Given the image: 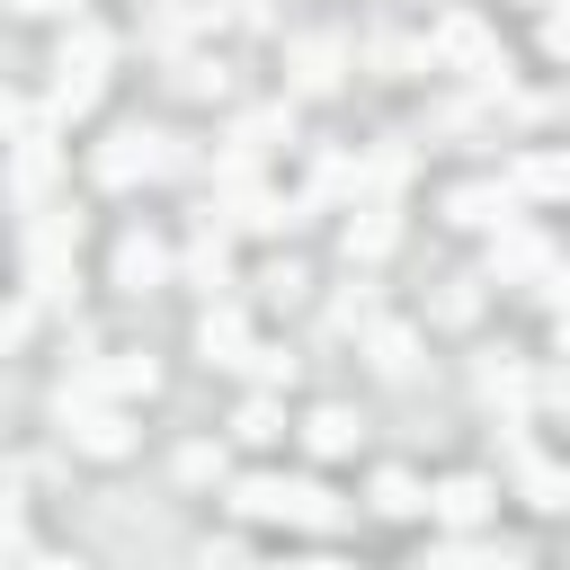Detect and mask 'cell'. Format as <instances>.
Segmentation results:
<instances>
[{"label":"cell","mask_w":570,"mask_h":570,"mask_svg":"<svg viewBox=\"0 0 570 570\" xmlns=\"http://www.w3.org/2000/svg\"><path fill=\"white\" fill-rule=\"evenodd\" d=\"M232 517L249 525H303V534H330L347 517V499L330 481H303V472H240L232 481Z\"/></svg>","instance_id":"6da1fadb"},{"label":"cell","mask_w":570,"mask_h":570,"mask_svg":"<svg viewBox=\"0 0 570 570\" xmlns=\"http://www.w3.org/2000/svg\"><path fill=\"white\" fill-rule=\"evenodd\" d=\"M53 419H62L71 454H89V463H125V454L142 445L125 401H80V392H53Z\"/></svg>","instance_id":"7a4b0ae2"},{"label":"cell","mask_w":570,"mask_h":570,"mask_svg":"<svg viewBox=\"0 0 570 570\" xmlns=\"http://www.w3.org/2000/svg\"><path fill=\"white\" fill-rule=\"evenodd\" d=\"M71 249H80V214L71 205H45L36 223H27V294H62V276H71Z\"/></svg>","instance_id":"3957f363"},{"label":"cell","mask_w":570,"mask_h":570,"mask_svg":"<svg viewBox=\"0 0 570 570\" xmlns=\"http://www.w3.org/2000/svg\"><path fill=\"white\" fill-rule=\"evenodd\" d=\"M89 169H98V187H142V178H160V169H169V142H160L151 125H116V134L98 142V160H89Z\"/></svg>","instance_id":"277c9868"},{"label":"cell","mask_w":570,"mask_h":570,"mask_svg":"<svg viewBox=\"0 0 570 570\" xmlns=\"http://www.w3.org/2000/svg\"><path fill=\"white\" fill-rule=\"evenodd\" d=\"M490 508H499V481H490V472H445V481H428V517H436L454 543H463Z\"/></svg>","instance_id":"5b68a950"},{"label":"cell","mask_w":570,"mask_h":570,"mask_svg":"<svg viewBox=\"0 0 570 570\" xmlns=\"http://www.w3.org/2000/svg\"><path fill=\"white\" fill-rule=\"evenodd\" d=\"M107 276H116V294H160L169 285V240L160 232H125L116 258H107Z\"/></svg>","instance_id":"8992f818"},{"label":"cell","mask_w":570,"mask_h":570,"mask_svg":"<svg viewBox=\"0 0 570 570\" xmlns=\"http://www.w3.org/2000/svg\"><path fill=\"white\" fill-rule=\"evenodd\" d=\"M356 436H365V419H356L347 401H321V410H303V454L338 463V454H356Z\"/></svg>","instance_id":"52a82bcc"},{"label":"cell","mask_w":570,"mask_h":570,"mask_svg":"<svg viewBox=\"0 0 570 570\" xmlns=\"http://www.w3.org/2000/svg\"><path fill=\"white\" fill-rule=\"evenodd\" d=\"M196 356H205V365H240V356H249V312H232V303L205 312V321H196Z\"/></svg>","instance_id":"ba28073f"},{"label":"cell","mask_w":570,"mask_h":570,"mask_svg":"<svg viewBox=\"0 0 570 570\" xmlns=\"http://www.w3.org/2000/svg\"><path fill=\"white\" fill-rule=\"evenodd\" d=\"M365 508H374V517H419V508H428V481H419V472H401V463H383V472H374V490H365Z\"/></svg>","instance_id":"9c48e42d"},{"label":"cell","mask_w":570,"mask_h":570,"mask_svg":"<svg viewBox=\"0 0 570 570\" xmlns=\"http://www.w3.org/2000/svg\"><path fill=\"white\" fill-rule=\"evenodd\" d=\"M517 205H508V187H454L445 196V223H463V232H481V223H508Z\"/></svg>","instance_id":"30bf717a"},{"label":"cell","mask_w":570,"mask_h":570,"mask_svg":"<svg viewBox=\"0 0 570 570\" xmlns=\"http://www.w3.org/2000/svg\"><path fill=\"white\" fill-rule=\"evenodd\" d=\"M36 552V525H27V490H0V570H18Z\"/></svg>","instance_id":"8fae6325"},{"label":"cell","mask_w":570,"mask_h":570,"mask_svg":"<svg viewBox=\"0 0 570 570\" xmlns=\"http://www.w3.org/2000/svg\"><path fill=\"white\" fill-rule=\"evenodd\" d=\"M232 436H240V445H276V436H285V410H276L267 392H249V401L232 410Z\"/></svg>","instance_id":"7c38bea8"},{"label":"cell","mask_w":570,"mask_h":570,"mask_svg":"<svg viewBox=\"0 0 570 570\" xmlns=\"http://www.w3.org/2000/svg\"><path fill=\"white\" fill-rule=\"evenodd\" d=\"M338 62H347V45H338V36H312V45L294 53V80H303V89H330Z\"/></svg>","instance_id":"4fadbf2b"},{"label":"cell","mask_w":570,"mask_h":570,"mask_svg":"<svg viewBox=\"0 0 570 570\" xmlns=\"http://www.w3.org/2000/svg\"><path fill=\"white\" fill-rule=\"evenodd\" d=\"M561 187H570V169H561V151H534V160H525V169L508 178V205H517V196H561Z\"/></svg>","instance_id":"5bb4252c"},{"label":"cell","mask_w":570,"mask_h":570,"mask_svg":"<svg viewBox=\"0 0 570 570\" xmlns=\"http://www.w3.org/2000/svg\"><path fill=\"white\" fill-rule=\"evenodd\" d=\"M517 490H525V508H543V517L561 508V472H552L543 454H517Z\"/></svg>","instance_id":"9a60e30c"},{"label":"cell","mask_w":570,"mask_h":570,"mask_svg":"<svg viewBox=\"0 0 570 570\" xmlns=\"http://www.w3.org/2000/svg\"><path fill=\"white\" fill-rule=\"evenodd\" d=\"M187 276H196L205 294H223V285H232V258H223V240H214V232H205V240L187 249Z\"/></svg>","instance_id":"2e32d148"},{"label":"cell","mask_w":570,"mask_h":570,"mask_svg":"<svg viewBox=\"0 0 570 570\" xmlns=\"http://www.w3.org/2000/svg\"><path fill=\"white\" fill-rule=\"evenodd\" d=\"M53 187V151H45V134H27V151H18V196H45Z\"/></svg>","instance_id":"e0dca14e"},{"label":"cell","mask_w":570,"mask_h":570,"mask_svg":"<svg viewBox=\"0 0 570 570\" xmlns=\"http://www.w3.org/2000/svg\"><path fill=\"white\" fill-rule=\"evenodd\" d=\"M410 356H419V338H410L401 321H383V330H374V365H383V374H410Z\"/></svg>","instance_id":"ac0fdd59"},{"label":"cell","mask_w":570,"mask_h":570,"mask_svg":"<svg viewBox=\"0 0 570 570\" xmlns=\"http://www.w3.org/2000/svg\"><path fill=\"white\" fill-rule=\"evenodd\" d=\"M214 472H223L214 445H187V454H178V481H214Z\"/></svg>","instance_id":"d6986e66"},{"label":"cell","mask_w":570,"mask_h":570,"mask_svg":"<svg viewBox=\"0 0 570 570\" xmlns=\"http://www.w3.org/2000/svg\"><path fill=\"white\" fill-rule=\"evenodd\" d=\"M18 570H89V561H80V552H53V543H36Z\"/></svg>","instance_id":"ffe728a7"},{"label":"cell","mask_w":570,"mask_h":570,"mask_svg":"<svg viewBox=\"0 0 570 570\" xmlns=\"http://www.w3.org/2000/svg\"><path fill=\"white\" fill-rule=\"evenodd\" d=\"M410 570H463V543H436V552H419Z\"/></svg>","instance_id":"44dd1931"},{"label":"cell","mask_w":570,"mask_h":570,"mask_svg":"<svg viewBox=\"0 0 570 570\" xmlns=\"http://www.w3.org/2000/svg\"><path fill=\"white\" fill-rule=\"evenodd\" d=\"M463 570H525V561H517V552H472V543H463Z\"/></svg>","instance_id":"7402d4cb"},{"label":"cell","mask_w":570,"mask_h":570,"mask_svg":"<svg viewBox=\"0 0 570 570\" xmlns=\"http://www.w3.org/2000/svg\"><path fill=\"white\" fill-rule=\"evenodd\" d=\"M27 338V312H0V347H18Z\"/></svg>","instance_id":"603a6c76"},{"label":"cell","mask_w":570,"mask_h":570,"mask_svg":"<svg viewBox=\"0 0 570 570\" xmlns=\"http://www.w3.org/2000/svg\"><path fill=\"white\" fill-rule=\"evenodd\" d=\"M9 125H18V98H9V89H0V134H9Z\"/></svg>","instance_id":"cb8c5ba5"}]
</instances>
